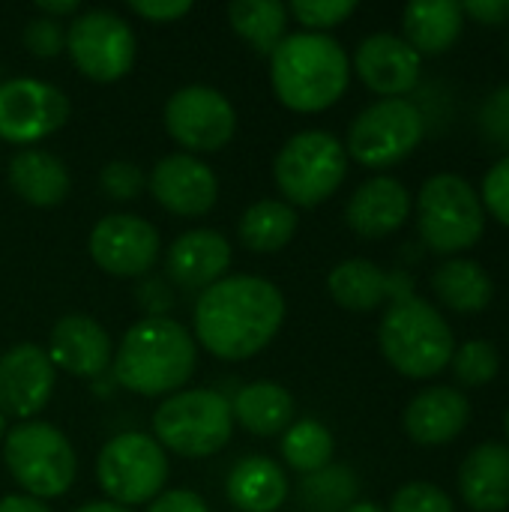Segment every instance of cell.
Wrapping results in <instances>:
<instances>
[{
	"mask_svg": "<svg viewBox=\"0 0 509 512\" xmlns=\"http://www.w3.org/2000/svg\"><path fill=\"white\" fill-rule=\"evenodd\" d=\"M345 512H387L384 507H378V504H372V501H357L351 510H345Z\"/></svg>",
	"mask_w": 509,
	"mask_h": 512,
	"instance_id": "cell-47",
	"label": "cell"
},
{
	"mask_svg": "<svg viewBox=\"0 0 509 512\" xmlns=\"http://www.w3.org/2000/svg\"><path fill=\"white\" fill-rule=\"evenodd\" d=\"M432 291L444 309L456 315H477L489 309L495 297V282L480 261L447 258L432 273Z\"/></svg>",
	"mask_w": 509,
	"mask_h": 512,
	"instance_id": "cell-27",
	"label": "cell"
},
{
	"mask_svg": "<svg viewBox=\"0 0 509 512\" xmlns=\"http://www.w3.org/2000/svg\"><path fill=\"white\" fill-rule=\"evenodd\" d=\"M147 186L159 207H165L174 216L192 219L204 216L216 207L219 201V180L207 162H201L192 153H168L162 156L150 177Z\"/></svg>",
	"mask_w": 509,
	"mask_h": 512,
	"instance_id": "cell-15",
	"label": "cell"
},
{
	"mask_svg": "<svg viewBox=\"0 0 509 512\" xmlns=\"http://www.w3.org/2000/svg\"><path fill=\"white\" fill-rule=\"evenodd\" d=\"M330 297L348 312H375L384 303L414 297V276L408 270H381L369 258H348L327 276Z\"/></svg>",
	"mask_w": 509,
	"mask_h": 512,
	"instance_id": "cell-18",
	"label": "cell"
},
{
	"mask_svg": "<svg viewBox=\"0 0 509 512\" xmlns=\"http://www.w3.org/2000/svg\"><path fill=\"white\" fill-rule=\"evenodd\" d=\"M129 9L144 18V21H153V24H171L183 15L192 12V3L189 0H135L129 3Z\"/></svg>",
	"mask_w": 509,
	"mask_h": 512,
	"instance_id": "cell-40",
	"label": "cell"
},
{
	"mask_svg": "<svg viewBox=\"0 0 509 512\" xmlns=\"http://www.w3.org/2000/svg\"><path fill=\"white\" fill-rule=\"evenodd\" d=\"M426 135V117L411 99H378L363 108L345 141V153L363 168H393L405 162Z\"/></svg>",
	"mask_w": 509,
	"mask_h": 512,
	"instance_id": "cell-10",
	"label": "cell"
},
{
	"mask_svg": "<svg viewBox=\"0 0 509 512\" xmlns=\"http://www.w3.org/2000/svg\"><path fill=\"white\" fill-rule=\"evenodd\" d=\"M168 480V456L156 438L144 432L114 435L96 459V483L117 507L156 501Z\"/></svg>",
	"mask_w": 509,
	"mask_h": 512,
	"instance_id": "cell-9",
	"label": "cell"
},
{
	"mask_svg": "<svg viewBox=\"0 0 509 512\" xmlns=\"http://www.w3.org/2000/svg\"><path fill=\"white\" fill-rule=\"evenodd\" d=\"M3 462L24 495L36 501L66 495L78 474V459L69 438L42 420H24L6 432Z\"/></svg>",
	"mask_w": 509,
	"mask_h": 512,
	"instance_id": "cell-7",
	"label": "cell"
},
{
	"mask_svg": "<svg viewBox=\"0 0 509 512\" xmlns=\"http://www.w3.org/2000/svg\"><path fill=\"white\" fill-rule=\"evenodd\" d=\"M405 432L420 447H444L471 423V402L456 387H426L405 408Z\"/></svg>",
	"mask_w": 509,
	"mask_h": 512,
	"instance_id": "cell-21",
	"label": "cell"
},
{
	"mask_svg": "<svg viewBox=\"0 0 509 512\" xmlns=\"http://www.w3.org/2000/svg\"><path fill=\"white\" fill-rule=\"evenodd\" d=\"M465 27V9L456 0H417L408 3L402 12L405 42L420 57L444 54L456 45Z\"/></svg>",
	"mask_w": 509,
	"mask_h": 512,
	"instance_id": "cell-24",
	"label": "cell"
},
{
	"mask_svg": "<svg viewBox=\"0 0 509 512\" xmlns=\"http://www.w3.org/2000/svg\"><path fill=\"white\" fill-rule=\"evenodd\" d=\"M333 453H336L333 432L318 420H297L282 432V456L303 477L327 468L333 462Z\"/></svg>",
	"mask_w": 509,
	"mask_h": 512,
	"instance_id": "cell-32",
	"label": "cell"
},
{
	"mask_svg": "<svg viewBox=\"0 0 509 512\" xmlns=\"http://www.w3.org/2000/svg\"><path fill=\"white\" fill-rule=\"evenodd\" d=\"M228 501L240 512H276L288 501V477L267 456L240 459L225 480Z\"/></svg>",
	"mask_w": 509,
	"mask_h": 512,
	"instance_id": "cell-26",
	"label": "cell"
},
{
	"mask_svg": "<svg viewBox=\"0 0 509 512\" xmlns=\"http://www.w3.org/2000/svg\"><path fill=\"white\" fill-rule=\"evenodd\" d=\"M135 33L111 9L78 12L66 27V54L75 69L99 84L120 81L135 63Z\"/></svg>",
	"mask_w": 509,
	"mask_h": 512,
	"instance_id": "cell-11",
	"label": "cell"
},
{
	"mask_svg": "<svg viewBox=\"0 0 509 512\" xmlns=\"http://www.w3.org/2000/svg\"><path fill=\"white\" fill-rule=\"evenodd\" d=\"M147 512H210L207 501L189 489H171V492H162L156 501H150Z\"/></svg>",
	"mask_w": 509,
	"mask_h": 512,
	"instance_id": "cell-41",
	"label": "cell"
},
{
	"mask_svg": "<svg viewBox=\"0 0 509 512\" xmlns=\"http://www.w3.org/2000/svg\"><path fill=\"white\" fill-rule=\"evenodd\" d=\"M420 69L423 57L396 33H372L354 51V72L384 99H405L420 84Z\"/></svg>",
	"mask_w": 509,
	"mask_h": 512,
	"instance_id": "cell-17",
	"label": "cell"
},
{
	"mask_svg": "<svg viewBox=\"0 0 509 512\" xmlns=\"http://www.w3.org/2000/svg\"><path fill=\"white\" fill-rule=\"evenodd\" d=\"M45 354L54 369L75 378H99L114 360L108 330L87 315H63L51 327Z\"/></svg>",
	"mask_w": 509,
	"mask_h": 512,
	"instance_id": "cell-20",
	"label": "cell"
},
{
	"mask_svg": "<svg viewBox=\"0 0 509 512\" xmlns=\"http://www.w3.org/2000/svg\"><path fill=\"white\" fill-rule=\"evenodd\" d=\"M111 369L114 381L135 396L180 393L198 369L195 336L168 315H144L120 339Z\"/></svg>",
	"mask_w": 509,
	"mask_h": 512,
	"instance_id": "cell-2",
	"label": "cell"
},
{
	"mask_svg": "<svg viewBox=\"0 0 509 512\" xmlns=\"http://www.w3.org/2000/svg\"><path fill=\"white\" fill-rule=\"evenodd\" d=\"M165 129L189 153H216L237 132V111L222 90L189 84L165 102Z\"/></svg>",
	"mask_w": 509,
	"mask_h": 512,
	"instance_id": "cell-12",
	"label": "cell"
},
{
	"mask_svg": "<svg viewBox=\"0 0 509 512\" xmlns=\"http://www.w3.org/2000/svg\"><path fill=\"white\" fill-rule=\"evenodd\" d=\"M87 249L99 270L120 279H138L153 270L162 240L147 219L132 213H111L93 225Z\"/></svg>",
	"mask_w": 509,
	"mask_h": 512,
	"instance_id": "cell-14",
	"label": "cell"
},
{
	"mask_svg": "<svg viewBox=\"0 0 509 512\" xmlns=\"http://www.w3.org/2000/svg\"><path fill=\"white\" fill-rule=\"evenodd\" d=\"M69 120V99L42 78H9L0 84V138L36 144Z\"/></svg>",
	"mask_w": 509,
	"mask_h": 512,
	"instance_id": "cell-13",
	"label": "cell"
},
{
	"mask_svg": "<svg viewBox=\"0 0 509 512\" xmlns=\"http://www.w3.org/2000/svg\"><path fill=\"white\" fill-rule=\"evenodd\" d=\"M153 432L162 450L186 459H207L231 441V402L216 390L171 393L153 414Z\"/></svg>",
	"mask_w": 509,
	"mask_h": 512,
	"instance_id": "cell-8",
	"label": "cell"
},
{
	"mask_svg": "<svg viewBox=\"0 0 509 512\" xmlns=\"http://www.w3.org/2000/svg\"><path fill=\"white\" fill-rule=\"evenodd\" d=\"M237 234H240V243L252 252H261V255L279 252L297 234V210L276 198L255 201L240 216Z\"/></svg>",
	"mask_w": 509,
	"mask_h": 512,
	"instance_id": "cell-29",
	"label": "cell"
},
{
	"mask_svg": "<svg viewBox=\"0 0 509 512\" xmlns=\"http://www.w3.org/2000/svg\"><path fill=\"white\" fill-rule=\"evenodd\" d=\"M378 348L399 375L426 381L450 366L456 336L444 312L414 294L390 303L378 324Z\"/></svg>",
	"mask_w": 509,
	"mask_h": 512,
	"instance_id": "cell-4",
	"label": "cell"
},
{
	"mask_svg": "<svg viewBox=\"0 0 509 512\" xmlns=\"http://www.w3.org/2000/svg\"><path fill=\"white\" fill-rule=\"evenodd\" d=\"M351 81V60L330 33H288L270 54L276 99L297 114L327 111Z\"/></svg>",
	"mask_w": 509,
	"mask_h": 512,
	"instance_id": "cell-3",
	"label": "cell"
},
{
	"mask_svg": "<svg viewBox=\"0 0 509 512\" xmlns=\"http://www.w3.org/2000/svg\"><path fill=\"white\" fill-rule=\"evenodd\" d=\"M6 432H9V429H6V417H3V414H0V441H3V438H6Z\"/></svg>",
	"mask_w": 509,
	"mask_h": 512,
	"instance_id": "cell-48",
	"label": "cell"
},
{
	"mask_svg": "<svg viewBox=\"0 0 509 512\" xmlns=\"http://www.w3.org/2000/svg\"><path fill=\"white\" fill-rule=\"evenodd\" d=\"M36 6H39V12L45 18H54V21L57 18H69V15L75 18L81 12V3L78 0H39Z\"/></svg>",
	"mask_w": 509,
	"mask_h": 512,
	"instance_id": "cell-45",
	"label": "cell"
},
{
	"mask_svg": "<svg viewBox=\"0 0 509 512\" xmlns=\"http://www.w3.org/2000/svg\"><path fill=\"white\" fill-rule=\"evenodd\" d=\"M138 303L150 312V318H162L171 309V291L162 279H144L138 285Z\"/></svg>",
	"mask_w": 509,
	"mask_h": 512,
	"instance_id": "cell-42",
	"label": "cell"
},
{
	"mask_svg": "<svg viewBox=\"0 0 509 512\" xmlns=\"http://www.w3.org/2000/svg\"><path fill=\"white\" fill-rule=\"evenodd\" d=\"M459 495L474 512L509 510V447L486 441L459 468Z\"/></svg>",
	"mask_w": 509,
	"mask_h": 512,
	"instance_id": "cell-23",
	"label": "cell"
},
{
	"mask_svg": "<svg viewBox=\"0 0 509 512\" xmlns=\"http://www.w3.org/2000/svg\"><path fill=\"white\" fill-rule=\"evenodd\" d=\"M480 129L483 135L509 153V84H501L489 93L480 108Z\"/></svg>",
	"mask_w": 509,
	"mask_h": 512,
	"instance_id": "cell-39",
	"label": "cell"
},
{
	"mask_svg": "<svg viewBox=\"0 0 509 512\" xmlns=\"http://www.w3.org/2000/svg\"><path fill=\"white\" fill-rule=\"evenodd\" d=\"M0 512H51V507L30 495H6L0 498Z\"/></svg>",
	"mask_w": 509,
	"mask_h": 512,
	"instance_id": "cell-44",
	"label": "cell"
},
{
	"mask_svg": "<svg viewBox=\"0 0 509 512\" xmlns=\"http://www.w3.org/2000/svg\"><path fill=\"white\" fill-rule=\"evenodd\" d=\"M285 321L282 291L261 276H225L195 303V339L219 360L261 354Z\"/></svg>",
	"mask_w": 509,
	"mask_h": 512,
	"instance_id": "cell-1",
	"label": "cell"
},
{
	"mask_svg": "<svg viewBox=\"0 0 509 512\" xmlns=\"http://www.w3.org/2000/svg\"><path fill=\"white\" fill-rule=\"evenodd\" d=\"M147 186V174L141 171L138 162L129 159H111L102 171H99V189L114 198V201H132L141 195V189Z\"/></svg>",
	"mask_w": 509,
	"mask_h": 512,
	"instance_id": "cell-36",
	"label": "cell"
},
{
	"mask_svg": "<svg viewBox=\"0 0 509 512\" xmlns=\"http://www.w3.org/2000/svg\"><path fill=\"white\" fill-rule=\"evenodd\" d=\"M354 12H357L354 0H297L288 6V15H294L309 33H324L330 27H339Z\"/></svg>",
	"mask_w": 509,
	"mask_h": 512,
	"instance_id": "cell-35",
	"label": "cell"
},
{
	"mask_svg": "<svg viewBox=\"0 0 509 512\" xmlns=\"http://www.w3.org/2000/svg\"><path fill=\"white\" fill-rule=\"evenodd\" d=\"M462 9L480 24H509V0H468Z\"/></svg>",
	"mask_w": 509,
	"mask_h": 512,
	"instance_id": "cell-43",
	"label": "cell"
},
{
	"mask_svg": "<svg viewBox=\"0 0 509 512\" xmlns=\"http://www.w3.org/2000/svg\"><path fill=\"white\" fill-rule=\"evenodd\" d=\"M453 375L462 387H486L501 372V354L486 339H471L453 351Z\"/></svg>",
	"mask_w": 509,
	"mask_h": 512,
	"instance_id": "cell-33",
	"label": "cell"
},
{
	"mask_svg": "<svg viewBox=\"0 0 509 512\" xmlns=\"http://www.w3.org/2000/svg\"><path fill=\"white\" fill-rule=\"evenodd\" d=\"M75 512H132V510L117 507V504H111V501H90V504H81Z\"/></svg>",
	"mask_w": 509,
	"mask_h": 512,
	"instance_id": "cell-46",
	"label": "cell"
},
{
	"mask_svg": "<svg viewBox=\"0 0 509 512\" xmlns=\"http://www.w3.org/2000/svg\"><path fill=\"white\" fill-rule=\"evenodd\" d=\"M387 512H456V504L441 486L414 480L393 492Z\"/></svg>",
	"mask_w": 509,
	"mask_h": 512,
	"instance_id": "cell-34",
	"label": "cell"
},
{
	"mask_svg": "<svg viewBox=\"0 0 509 512\" xmlns=\"http://www.w3.org/2000/svg\"><path fill=\"white\" fill-rule=\"evenodd\" d=\"M21 39H24V48L33 57H39V60H51L60 51H66V30H63V24L54 21V18H45V15L30 18L24 33H21Z\"/></svg>",
	"mask_w": 509,
	"mask_h": 512,
	"instance_id": "cell-37",
	"label": "cell"
},
{
	"mask_svg": "<svg viewBox=\"0 0 509 512\" xmlns=\"http://www.w3.org/2000/svg\"><path fill=\"white\" fill-rule=\"evenodd\" d=\"M297 498L306 512H345L360 501V480L354 468L330 462L300 480Z\"/></svg>",
	"mask_w": 509,
	"mask_h": 512,
	"instance_id": "cell-31",
	"label": "cell"
},
{
	"mask_svg": "<svg viewBox=\"0 0 509 512\" xmlns=\"http://www.w3.org/2000/svg\"><path fill=\"white\" fill-rule=\"evenodd\" d=\"M504 432H507V441H509V408H507V417H504ZM509 447V444H507Z\"/></svg>",
	"mask_w": 509,
	"mask_h": 512,
	"instance_id": "cell-49",
	"label": "cell"
},
{
	"mask_svg": "<svg viewBox=\"0 0 509 512\" xmlns=\"http://www.w3.org/2000/svg\"><path fill=\"white\" fill-rule=\"evenodd\" d=\"M228 267H231V243L210 228H195L180 234L165 255L168 279L189 291H207L210 285L225 279Z\"/></svg>",
	"mask_w": 509,
	"mask_h": 512,
	"instance_id": "cell-22",
	"label": "cell"
},
{
	"mask_svg": "<svg viewBox=\"0 0 509 512\" xmlns=\"http://www.w3.org/2000/svg\"><path fill=\"white\" fill-rule=\"evenodd\" d=\"M411 192L390 174H375L354 189L345 204V222L366 240H384L396 234L411 216Z\"/></svg>",
	"mask_w": 509,
	"mask_h": 512,
	"instance_id": "cell-19",
	"label": "cell"
},
{
	"mask_svg": "<svg viewBox=\"0 0 509 512\" xmlns=\"http://www.w3.org/2000/svg\"><path fill=\"white\" fill-rule=\"evenodd\" d=\"M294 411V396L276 381H252L240 387L231 402L234 423H240L246 432L258 438L282 435L294 423Z\"/></svg>",
	"mask_w": 509,
	"mask_h": 512,
	"instance_id": "cell-28",
	"label": "cell"
},
{
	"mask_svg": "<svg viewBox=\"0 0 509 512\" xmlns=\"http://www.w3.org/2000/svg\"><path fill=\"white\" fill-rule=\"evenodd\" d=\"M57 369L45 348L21 342L0 357V414L15 420L36 417L54 396Z\"/></svg>",
	"mask_w": 509,
	"mask_h": 512,
	"instance_id": "cell-16",
	"label": "cell"
},
{
	"mask_svg": "<svg viewBox=\"0 0 509 512\" xmlns=\"http://www.w3.org/2000/svg\"><path fill=\"white\" fill-rule=\"evenodd\" d=\"M228 21L258 54H273L288 36V6L279 0H237L228 6Z\"/></svg>",
	"mask_w": 509,
	"mask_h": 512,
	"instance_id": "cell-30",
	"label": "cell"
},
{
	"mask_svg": "<svg viewBox=\"0 0 509 512\" xmlns=\"http://www.w3.org/2000/svg\"><path fill=\"white\" fill-rule=\"evenodd\" d=\"M348 174L345 144L324 129H303L291 135L273 159V177L285 204L318 207L336 195Z\"/></svg>",
	"mask_w": 509,
	"mask_h": 512,
	"instance_id": "cell-6",
	"label": "cell"
},
{
	"mask_svg": "<svg viewBox=\"0 0 509 512\" xmlns=\"http://www.w3.org/2000/svg\"><path fill=\"white\" fill-rule=\"evenodd\" d=\"M417 231L438 255L474 249L486 234V207L480 192L462 174H432L417 192Z\"/></svg>",
	"mask_w": 509,
	"mask_h": 512,
	"instance_id": "cell-5",
	"label": "cell"
},
{
	"mask_svg": "<svg viewBox=\"0 0 509 512\" xmlns=\"http://www.w3.org/2000/svg\"><path fill=\"white\" fill-rule=\"evenodd\" d=\"M9 186L21 201L33 207H54L69 195L72 180L60 156L39 147H27L9 159Z\"/></svg>",
	"mask_w": 509,
	"mask_h": 512,
	"instance_id": "cell-25",
	"label": "cell"
},
{
	"mask_svg": "<svg viewBox=\"0 0 509 512\" xmlns=\"http://www.w3.org/2000/svg\"><path fill=\"white\" fill-rule=\"evenodd\" d=\"M480 201L486 207V216H495L501 225L509 228V153H504L483 177Z\"/></svg>",
	"mask_w": 509,
	"mask_h": 512,
	"instance_id": "cell-38",
	"label": "cell"
}]
</instances>
